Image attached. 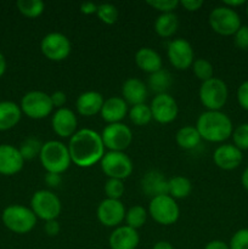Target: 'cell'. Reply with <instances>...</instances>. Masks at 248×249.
Listing matches in <instances>:
<instances>
[{"label": "cell", "mask_w": 248, "mask_h": 249, "mask_svg": "<svg viewBox=\"0 0 248 249\" xmlns=\"http://www.w3.org/2000/svg\"><path fill=\"white\" fill-rule=\"evenodd\" d=\"M72 162L80 168H89L101 162L105 156V145L101 135L92 129L75 131L68 143Z\"/></svg>", "instance_id": "6da1fadb"}, {"label": "cell", "mask_w": 248, "mask_h": 249, "mask_svg": "<svg viewBox=\"0 0 248 249\" xmlns=\"http://www.w3.org/2000/svg\"><path fill=\"white\" fill-rule=\"evenodd\" d=\"M196 129L204 140L221 142L230 138L232 134V123L223 112L206 111L197 119Z\"/></svg>", "instance_id": "7a4b0ae2"}, {"label": "cell", "mask_w": 248, "mask_h": 249, "mask_svg": "<svg viewBox=\"0 0 248 249\" xmlns=\"http://www.w3.org/2000/svg\"><path fill=\"white\" fill-rule=\"evenodd\" d=\"M39 158H40L41 165L46 172L56 173V174L66 172L72 162L68 146L56 140L43 143Z\"/></svg>", "instance_id": "3957f363"}, {"label": "cell", "mask_w": 248, "mask_h": 249, "mask_svg": "<svg viewBox=\"0 0 248 249\" xmlns=\"http://www.w3.org/2000/svg\"><path fill=\"white\" fill-rule=\"evenodd\" d=\"M1 219L10 231L19 235L28 233L36 224V216L31 208L19 204H12L2 211Z\"/></svg>", "instance_id": "277c9868"}, {"label": "cell", "mask_w": 248, "mask_h": 249, "mask_svg": "<svg viewBox=\"0 0 248 249\" xmlns=\"http://www.w3.org/2000/svg\"><path fill=\"white\" fill-rule=\"evenodd\" d=\"M199 100L208 111H220L228 100V87L219 78H211L202 82L199 87Z\"/></svg>", "instance_id": "5b68a950"}, {"label": "cell", "mask_w": 248, "mask_h": 249, "mask_svg": "<svg viewBox=\"0 0 248 249\" xmlns=\"http://www.w3.org/2000/svg\"><path fill=\"white\" fill-rule=\"evenodd\" d=\"M31 209L36 218L43 220H55L61 213V201L53 192L39 190L32 196Z\"/></svg>", "instance_id": "8992f818"}, {"label": "cell", "mask_w": 248, "mask_h": 249, "mask_svg": "<svg viewBox=\"0 0 248 249\" xmlns=\"http://www.w3.org/2000/svg\"><path fill=\"white\" fill-rule=\"evenodd\" d=\"M148 213L156 223L160 225H173L179 219L180 209L173 197L169 195H163L151 198Z\"/></svg>", "instance_id": "52a82bcc"}, {"label": "cell", "mask_w": 248, "mask_h": 249, "mask_svg": "<svg viewBox=\"0 0 248 249\" xmlns=\"http://www.w3.org/2000/svg\"><path fill=\"white\" fill-rule=\"evenodd\" d=\"M21 111L32 119H43L53 111V106L50 95L44 91L33 90L22 97Z\"/></svg>", "instance_id": "ba28073f"}, {"label": "cell", "mask_w": 248, "mask_h": 249, "mask_svg": "<svg viewBox=\"0 0 248 249\" xmlns=\"http://www.w3.org/2000/svg\"><path fill=\"white\" fill-rule=\"evenodd\" d=\"M212 29L221 36H232L241 27V19L237 12L228 6H218L209 15Z\"/></svg>", "instance_id": "9c48e42d"}, {"label": "cell", "mask_w": 248, "mask_h": 249, "mask_svg": "<svg viewBox=\"0 0 248 249\" xmlns=\"http://www.w3.org/2000/svg\"><path fill=\"white\" fill-rule=\"evenodd\" d=\"M133 162L124 152L109 151L101 160V169L108 179H126L133 173Z\"/></svg>", "instance_id": "30bf717a"}, {"label": "cell", "mask_w": 248, "mask_h": 249, "mask_svg": "<svg viewBox=\"0 0 248 249\" xmlns=\"http://www.w3.org/2000/svg\"><path fill=\"white\" fill-rule=\"evenodd\" d=\"M105 147L109 151L123 152L133 141V133L130 128L123 123H113L105 126L101 134Z\"/></svg>", "instance_id": "8fae6325"}, {"label": "cell", "mask_w": 248, "mask_h": 249, "mask_svg": "<svg viewBox=\"0 0 248 249\" xmlns=\"http://www.w3.org/2000/svg\"><path fill=\"white\" fill-rule=\"evenodd\" d=\"M71 41L65 34L53 32L41 39L40 49L46 58L51 61H63L71 53Z\"/></svg>", "instance_id": "7c38bea8"}, {"label": "cell", "mask_w": 248, "mask_h": 249, "mask_svg": "<svg viewBox=\"0 0 248 249\" xmlns=\"http://www.w3.org/2000/svg\"><path fill=\"white\" fill-rule=\"evenodd\" d=\"M168 58L177 70H187L194 63V49L186 39L177 38L168 44Z\"/></svg>", "instance_id": "4fadbf2b"}, {"label": "cell", "mask_w": 248, "mask_h": 249, "mask_svg": "<svg viewBox=\"0 0 248 249\" xmlns=\"http://www.w3.org/2000/svg\"><path fill=\"white\" fill-rule=\"evenodd\" d=\"M152 118L160 124L172 123L177 117V104L169 94H159L153 97L151 102Z\"/></svg>", "instance_id": "5bb4252c"}, {"label": "cell", "mask_w": 248, "mask_h": 249, "mask_svg": "<svg viewBox=\"0 0 248 249\" xmlns=\"http://www.w3.org/2000/svg\"><path fill=\"white\" fill-rule=\"evenodd\" d=\"M125 208L119 199L106 198L97 207V219L108 228L118 226L125 219Z\"/></svg>", "instance_id": "9a60e30c"}, {"label": "cell", "mask_w": 248, "mask_h": 249, "mask_svg": "<svg viewBox=\"0 0 248 249\" xmlns=\"http://www.w3.org/2000/svg\"><path fill=\"white\" fill-rule=\"evenodd\" d=\"M51 125L60 138H72L77 131V117L72 109L62 107L53 113Z\"/></svg>", "instance_id": "2e32d148"}, {"label": "cell", "mask_w": 248, "mask_h": 249, "mask_svg": "<svg viewBox=\"0 0 248 249\" xmlns=\"http://www.w3.org/2000/svg\"><path fill=\"white\" fill-rule=\"evenodd\" d=\"M24 160L19 150L12 145H0V174L15 175L23 168Z\"/></svg>", "instance_id": "e0dca14e"}, {"label": "cell", "mask_w": 248, "mask_h": 249, "mask_svg": "<svg viewBox=\"0 0 248 249\" xmlns=\"http://www.w3.org/2000/svg\"><path fill=\"white\" fill-rule=\"evenodd\" d=\"M140 242V237L135 229L128 225L118 226L109 236L111 249H135Z\"/></svg>", "instance_id": "ac0fdd59"}, {"label": "cell", "mask_w": 248, "mask_h": 249, "mask_svg": "<svg viewBox=\"0 0 248 249\" xmlns=\"http://www.w3.org/2000/svg\"><path fill=\"white\" fill-rule=\"evenodd\" d=\"M213 160L220 169L232 170L242 162V151L235 145H221L214 151Z\"/></svg>", "instance_id": "d6986e66"}, {"label": "cell", "mask_w": 248, "mask_h": 249, "mask_svg": "<svg viewBox=\"0 0 248 249\" xmlns=\"http://www.w3.org/2000/svg\"><path fill=\"white\" fill-rule=\"evenodd\" d=\"M142 191L151 198L168 195V179L158 170H150L141 180Z\"/></svg>", "instance_id": "ffe728a7"}, {"label": "cell", "mask_w": 248, "mask_h": 249, "mask_svg": "<svg viewBox=\"0 0 248 249\" xmlns=\"http://www.w3.org/2000/svg\"><path fill=\"white\" fill-rule=\"evenodd\" d=\"M100 113H101L102 119L108 124L121 123L122 119L128 113V104L124 101L123 97H108L105 100Z\"/></svg>", "instance_id": "44dd1931"}, {"label": "cell", "mask_w": 248, "mask_h": 249, "mask_svg": "<svg viewBox=\"0 0 248 249\" xmlns=\"http://www.w3.org/2000/svg\"><path fill=\"white\" fill-rule=\"evenodd\" d=\"M122 95L126 104H130L131 106L145 104V100L147 97V88L142 80L138 78H129L123 83L122 87Z\"/></svg>", "instance_id": "7402d4cb"}, {"label": "cell", "mask_w": 248, "mask_h": 249, "mask_svg": "<svg viewBox=\"0 0 248 249\" xmlns=\"http://www.w3.org/2000/svg\"><path fill=\"white\" fill-rule=\"evenodd\" d=\"M104 96L97 91H85L79 95L77 99L75 106L79 114L85 117L95 116L101 111L104 106Z\"/></svg>", "instance_id": "603a6c76"}, {"label": "cell", "mask_w": 248, "mask_h": 249, "mask_svg": "<svg viewBox=\"0 0 248 249\" xmlns=\"http://www.w3.org/2000/svg\"><path fill=\"white\" fill-rule=\"evenodd\" d=\"M135 62L141 71L150 74L162 70V57L151 48L139 49L135 55Z\"/></svg>", "instance_id": "cb8c5ba5"}, {"label": "cell", "mask_w": 248, "mask_h": 249, "mask_svg": "<svg viewBox=\"0 0 248 249\" xmlns=\"http://www.w3.org/2000/svg\"><path fill=\"white\" fill-rule=\"evenodd\" d=\"M22 116L21 107L12 101H0V131L12 129Z\"/></svg>", "instance_id": "d4e9b609"}, {"label": "cell", "mask_w": 248, "mask_h": 249, "mask_svg": "<svg viewBox=\"0 0 248 249\" xmlns=\"http://www.w3.org/2000/svg\"><path fill=\"white\" fill-rule=\"evenodd\" d=\"M179 27V19L174 12L160 14L155 21V31L163 38L173 36Z\"/></svg>", "instance_id": "484cf974"}, {"label": "cell", "mask_w": 248, "mask_h": 249, "mask_svg": "<svg viewBox=\"0 0 248 249\" xmlns=\"http://www.w3.org/2000/svg\"><path fill=\"white\" fill-rule=\"evenodd\" d=\"M175 139H177V143L182 150H192L199 145L202 138L196 126L186 125L177 130Z\"/></svg>", "instance_id": "4316f807"}, {"label": "cell", "mask_w": 248, "mask_h": 249, "mask_svg": "<svg viewBox=\"0 0 248 249\" xmlns=\"http://www.w3.org/2000/svg\"><path fill=\"white\" fill-rule=\"evenodd\" d=\"M192 191V184L187 178L174 177L168 180V195L174 199L186 198Z\"/></svg>", "instance_id": "83f0119b"}, {"label": "cell", "mask_w": 248, "mask_h": 249, "mask_svg": "<svg viewBox=\"0 0 248 249\" xmlns=\"http://www.w3.org/2000/svg\"><path fill=\"white\" fill-rule=\"evenodd\" d=\"M173 83V78L167 70H159L148 77V87L157 95L165 94Z\"/></svg>", "instance_id": "f1b7e54d"}, {"label": "cell", "mask_w": 248, "mask_h": 249, "mask_svg": "<svg viewBox=\"0 0 248 249\" xmlns=\"http://www.w3.org/2000/svg\"><path fill=\"white\" fill-rule=\"evenodd\" d=\"M129 118H130L131 123L135 124L138 126H143L148 124L152 119V112H151V107L147 106L146 104H140L133 106L129 111Z\"/></svg>", "instance_id": "f546056e"}, {"label": "cell", "mask_w": 248, "mask_h": 249, "mask_svg": "<svg viewBox=\"0 0 248 249\" xmlns=\"http://www.w3.org/2000/svg\"><path fill=\"white\" fill-rule=\"evenodd\" d=\"M16 6L23 16L34 18L43 14L45 4L41 0H18Z\"/></svg>", "instance_id": "4dcf8cb0"}, {"label": "cell", "mask_w": 248, "mask_h": 249, "mask_svg": "<svg viewBox=\"0 0 248 249\" xmlns=\"http://www.w3.org/2000/svg\"><path fill=\"white\" fill-rule=\"evenodd\" d=\"M41 147H43V143L40 142L39 139L34 138V136H29L26 140L22 141L18 150L24 160H31L35 158L36 156L40 155Z\"/></svg>", "instance_id": "1f68e13d"}, {"label": "cell", "mask_w": 248, "mask_h": 249, "mask_svg": "<svg viewBox=\"0 0 248 249\" xmlns=\"http://www.w3.org/2000/svg\"><path fill=\"white\" fill-rule=\"evenodd\" d=\"M147 213L146 209L141 206H134L125 213V221L129 228L139 229L145 225Z\"/></svg>", "instance_id": "d6a6232c"}, {"label": "cell", "mask_w": 248, "mask_h": 249, "mask_svg": "<svg viewBox=\"0 0 248 249\" xmlns=\"http://www.w3.org/2000/svg\"><path fill=\"white\" fill-rule=\"evenodd\" d=\"M192 70H194L195 75L202 82L209 80L213 78V66L206 58H197L192 63Z\"/></svg>", "instance_id": "836d02e7"}, {"label": "cell", "mask_w": 248, "mask_h": 249, "mask_svg": "<svg viewBox=\"0 0 248 249\" xmlns=\"http://www.w3.org/2000/svg\"><path fill=\"white\" fill-rule=\"evenodd\" d=\"M97 17L106 24H114L118 19V10L114 5L105 2L97 6Z\"/></svg>", "instance_id": "e575fe53"}, {"label": "cell", "mask_w": 248, "mask_h": 249, "mask_svg": "<svg viewBox=\"0 0 248 249\" xmlns=\"http://www.w3.org/2000/svg\"><path fill=\"white\" fill-rule=\"evenodd\" d=\"M123 180L108 179L105 184V194L109 199H119L124 195Z\"/></svg>", "instance_id": "d590c367"}, {"label": "cell", "mask_w": 248, "mask_h": 249, "mask_svg": "<svg viewBox=\"0 0 248 249\" xmlns=\"http://www.w3.org/2000/svg\"><path fill=\"white\" fill-rule=\"evenodd\" d=\"M232 139L238 150H248V123L238 125L232 131Z\"/></svg>", "instance_id": "8d00e7d4"}, {"label": "cell", "mask_w": 248, "mask_h": 249, "mask_svg": "<svg viewBox=\"0 0 248 249\" xmlns=\"http://www.w3.org/2000/svg\"><path fill=\"white\" fill-rule=\"evenodd\" d=\"M230 249H248V229H241L231 237Z\"/></svg>", "instance_id": "74e56055"}, {"label": "cell", "mask_w": 248, "mask_h": 249, "mask_svg": "<svg viewBox=\"0 0 248 249\" xmlns=\"http://www.w3.org/2000/svg\"><path fill=\"white\" fill-rule=\"evenodd\" d=\"M147 4L162 14H165V12H173V10L177 9L180 1L177 0H147Z\"/></svg>", "instance_id": "f35d334b"}, {"label": "cell", "mask_w": 248, "mask_h": 249, "mask_svg": "<svg viewBox=\"0 0 248 249\" xmlns=\"http://www.w3.org/2000/svg\"><path fill=\"white\" fill-rule=\"evenodd\" d=\"M233 36L235 45L241 50H248V26H241Z\"/></svg>", "instance_id": "ab89813d"}, {"label": "cell", "mask_w": 248, "mask_h": 249, "mask_svg": "<svg viewBox=\"0 0 248 249\" xmlns=\"http://www.w3.org/2000/svg\"><path fill=\"white\" fill-rule=\"evenodd\" d=\"M237 100L240 106L243 109L248 111V80L240 85L237 90Z\"/></svg>", "instance_id": "60d3db41"}, {"label": "cell", "mask_w": 248, "mask_h": 249, "mask_svg": "<svg viewBox=\"0 0 248 249\" xmlns=\"http://www.w3.org/2000/svg\"><path fill=\"white\" fill-rule=\"evenodd\" d=\"M51 102H53V107H57V108H62L65 106L66 101H67V96L63 91H55L50 95Z\"/></svg>", "instance_id": "b9f144b4"}, {"label": "cell", "mask_w": 248, "mask_h": 249, "mask_svg": "<svg viewBox=\"0 0 248 249\" xmlns=\"http://www.w3.org/2000/svg\"><path fill=\"white\" fill-rule=\"evenodd\" d=\"M44 180H45V184L48 185L49 187H53V189L60 186L61 181H62V179H61V175L56 174V173H46Z\"/></svg>", "instance_id": "7bdbcfd3"}, {"label": "cell", "mask_w": 248, "mask_h": 249, "mask_svg": "<svg viewBox=\"0 0 248 249\" xmlns=\"http://www.w3.org/2000/svg\"><path fill=\"white\" fill-rule=\"evenodd\" d=\"M44 230L48 233L49 236H57L60 233V224L57 223V220H49L45 221V226H44Z\"/></svg>", "instance_id": "ee69618b"}, {"label": "cell", "mask_w": 248, "mask_h": 249, "mask_svg": "<svg viewBox=\"0 0 248 249\" xmlns=\"http://www.w3.org/2000/svg\"><path fill=\"white\" fill-rule=\"evenodd\" d=\"M97 6L99 5L95 4L92 1H85L80 4V12L84 15H92L97 12Z\"/></svg>", "instance_id": "f6af8a7d"}, {"label": "cell", "mask_w": 248, "mask_h": 249, "mask_svg": "<svg viewBox=\"0 0 248 249\" xmlns=\"http://www.w3.org/2000/svg\"><path fill=\"white\" fill-rule=\"evenodd\" d=\"M180 4L187 10V11H196L203 5L202 0H182Z\"/></svg>", "instance_id": "bcb514c9"}, {"label": "cell", "mask_w": 248, "mask_h": 249, "mask_svg": "<svg viewBox=\"0 0 248 249\" xmlns=\"http://www.w3.org/2000/svg\"><path fill=\"white\" fill-rule=\"evenodd\" d=\"M204 249H230V247H229L225 242H223V241L214 240L211 241L209 243H207Z\"/></svg>", "instance_id": "7dc6e473"}, {"label": "cell", "mask_w": 248, "mask_h": 249, "mask_svg": "<svg viewBox=\"0 0 248 249\" xmlns=\"http://www.w3.org/2000/svg\"><path fill=\"white\" fill-rule=\"evenodd\" d=\"M152 249H174V247L167 241H158Z\"/></svg>", "instance_id": "c3c4849f"}, {"label": "cell", "mask_w": 248, "mask_h": 249, "mask_svg": "<svg viewBox=\"0 0 248 249\" xmlns=\"http://www.w3.org/2000/svg\"><path fill=\"white\" fill-rule=\"evenodd\" d=\"M245 2V0H224V4L228 7H231V9H232V6H240V5H243Z\"/></svg>", "instance_id": "681fc988"}, {"label": "cell", "mask_w": 248, "mask_h": 249, "mask_svg": "<svg viewBox=\"0 0 248 249\" xmlns=\"http://www.w3.org/2000/svg\"><path fill=\"white\" fill-rule=\"evenodd\" d=\"M6 71V60H5V56L0 53V77L5 73Z\"/></svg>", "instance_id": "f907efd6"}, {"label": "cell", "mask_w": 248, "mask_h": 249, "mask_svg": "<svg viewBox=\"0 0 248 249\" xmlns=\"http://www.w3.org/2000/svg\"><path fill=\"white\" fill-rule=\"evenodd\" d=\"M241 181H242L243 187H245L246 190H248V168L243 172L242 178H241Z\"/></svg>", "instance_id": "816d5d0a"}, {"label": "cell", "mask_w": 248, "mask_h": 249, "mask_svg": "<svg viewBox=\"0 0 248 249\" xmlns=\"http://www.w3.org/2000/svg\"><path fill=\"white\" fill-rule=\"evenodd\" d=\"M247 15H248V5H247Z\"/></svg>", "instance_id": "f5cc1de1"}]
</instances>
